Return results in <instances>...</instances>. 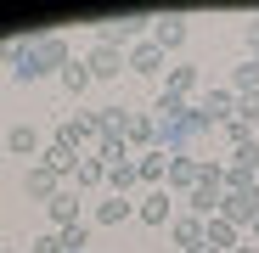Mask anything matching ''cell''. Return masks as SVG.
Returning a JSON list of instances; mask_svg holds the SVG:
<instances>
[{"label":"cell","mask_w":259,"mask_h":253,"mask_svg":"<svg viewBox=\"0 0 259 253\" xmlns=\"http://www.w3.org/2000/svg\"><path fill=\"white\" fill-rule=\"evenodd\" d=\"M152 124H158V146H169V152H186L197 135H203V118H197V107H186V102H175V96H163L158 90V102H152Z\"/></svg>","instance_id":"6da1fadb"},{"label":"cell","mask_w":259,"mask_h":253,"mask_svg":"<svg viewBox=\"0 0 259 253\" xmlns=\"http://www.w3.org/2000/svg\"><path fill=\"white\" fill-rule=\"evenodd\" d=\"M147 23H152V17H141V12L107 17V23L96 28V39H102V45H113V51H124V45H136V39H147Z\"/></svg>","instance_id":"7a4b0ae2"},{"label":"cell","mask_w":259,"mask_h":253,"mask_svg":"<svg viewBox=\"0 0 259 253\" xmlns=\"http://www.w3.org/2000/svg\"><path fill=\"white\" fill-rule=\"evenodd\" d=\"M57 141L62 146H84V141H102V113H79V118H62L57 124Z\"/></svg>","instance_id":"3957f363"},{"label":"cell","mask_w":259,"mask_h":253,"mask_svg":"<svg viewBox=\"0 0 259 253\" xmlns=\"http://www.w3.org/2000/svg\"><path fill=\"white\" fill-rule=\"evenodd\" d=\"M197 118H203V130H214V124H231L237 118V90L226 84V90H208L197 102Z\"/></svg>","instance_id":"277c9868"},{"label":"cell","mask_w":259,"mask_h":253,"mask_svg":"<svg viewBox=\"0 0 259 253\" xmlns=\"http://www.w3.org/2000/svg\"><path fill=\"white\" fill-rule=\"evenodd\" d=\"M28 57L39 62V73H51V68H68L73 57H68V39L62 34H39L34 45H28Z\"/></svg>","instance_id":"5b68a950"},{"label":"cell","mask_w":259,"mask_h":253,"mask_svg":"<svg viewBox=\"0 0 259 253\" xmlns=\"http://www.w3.org/2000/svg\"><path fill=\"white\" fill-rule=\"evenodd\" d=\"M84 68H91V79H118L130 62H124V51H113V45H102V39H96V45L84 51Z\"/></svg>","instance_id":"8992f818"},{"label":"cell","mask_w":259,"mask_h":253,"mask_svg":"<svg viewBox=\"0 0 259 253\" xmlns=\"http://www.w3.org/2000/svg\"><path fill=\"white\" fill-rule=\"evenodd\" d=\"M57 191H62V186H57V175H51L46 163H28V169H23V197H28V203H51Z\"/></svg>","instance_id":"52a82bcc"},{"label":"cell","mask_w":259,"mask_h":253,"mask_svg":"<svg viewBox=\"0 0 259 253\" xmlns=\"http://www.w3.org/2000/svg\"><path fill=\"white\" fill-rule=\"evenodd\" d=\"M163 57H169V51H163V45H152V39H136V45L124 51V62L136 68L141 79H152V73H163Z\"/></svg>","instance_id":"ba28073f"},{"label":"cell","mask_w":259,"mask_h":253,"mask_svg":"<svg viewBox=\"0 0 259 253\" xmlns=\"http://www.w3.org/2000/svg\"><path fill=\"white\" fill-rule=\"evenodd\" d=\"M253 214H259V191H226V203H220V220H231V225H253Z\"/></svg>","instance_id":"9c48e42d"},{"label":"cell","mask_w":259,"mask_h":253,"mask_svg":"<svg viewBox=\"0 0 259 253\" xmlns=\"http://www.w3.org/2000/svg\"><path fill=\"white\" fill-rule=\"evenodd\" d=\"M163 191H197V158L192 152H169V180Z\"/></svg>","instance_id":"30bf717a"},{"label":"cell","mask_w":259,"mask_h":253,"mask_svg":"<svg viewBox=\"0 0 259 253\" xmlns=\"http://www.w3.org/2000/svg\"><path fill=\"white\" fill-rule=\"evenodd\" d=\"M136 220L141 225H169V220H175V203H169V191L158 186V191H147L141 203H136Z\"/></svg>","instance_id":"8fae6325"},{"label":"cell","mask_w":259,"mask_h":253,"mask_svg":"<svg viewBox=\"0 0 259 253\" xmlns=\"http://www.w3.org/2000/svg\"><path fill=\"white\" fill-rule=\"evenodd\" d=\"M203 242L214 247V253H231V247H242V225H231V220H203Z\"/></svg>","instance_id":"7c38bea8"},{"label":"cell","mask_w":259,"mask_h":253,"mask_svg":"<svg viewBox=\"0 0 259 253\" xmlns=\"http://www.w3.org/2000/svg\"><path fill=\"white\" fill-rule=\"evenodd\" d=\"M6 146L17 158H34V152H46V135H39V124H12L6 130Z\"/></svg>","instance_id":"4fadbf2b"},{"label":"cell","mask_w":259,"mask_h":253,"mask_svg":"<svg viewBox=\"0 0 259 253\" xmlns=\"http://www.w3.org/2000/svg\"><path fill=\"white\" fill-rule=\"evenodd\" d=\"M152 45L181 51V45H186V17H152Z\"/></svg>","instance_id":"5bb4252c"},{"label":"cell","mask_w":259,"mask_h":253,"mask_svg":"<svg viewBox=\"0 0 259 253\" xmlns=\"http://www.w3.org/2000/svg\"><path fill=\"white\" fill-rule=\"evenodd\" d=\"M169 242L192 253V247L203 242V220H197V214H175V220H169Z\"/></svg>","instance_id":"9a60e30c"},{"label":"cell","mask_w":259,"mask_h":253,"mask_svg":"<svg viewBox=\"0 0 259 253\" xmlns=\"http://www.w3.org/2000/svg\"><path fill=\"white\" fill-rule=\"evenodd\" d=\"M136 175L158 191V186L169 180V152H141V158H136Z\"/></svg>","instance_id":"2e32d148"},{"label":"cell","mask_w":259,"mask_h":253,"mask_svg":"<svg viewBox=\"0 0 259 253\" xmlns=\"http://www.w3.org/2000/svg\"><path fill=\"white\" fill-rule=\"evenodd\" d=\"M46 208H51L57 231H62V225H79V191H73V186H62V191H57V197H51Z\"/></svg>","instance_id":"e0dca14e"},{"label":"cell","mask_w":259,"mask_h":253,"mask_svg":"<svg viewBox=\"0 0 259 253\" xmlns=\"http://www.w3.org/2000/svg\"><path fill=\"white\" fill-rule=\"evenodd\" d=\"M39 163H46L51 175H73V169H79V152H73V146H62V141H51L46 152H39Z\"/></svg>","instance_id":"ac0fdd59"},{"label":"cell","mask_w":259,"mask_h":253,"mask_svg":"<svg viewBox=\"0 0 259 253\" xmlns=\"http://www.w3.org/2000/svg\"><path fill=\"white\" fill-rule=\"evenodd\" d=\"M124 141H130V146H147V141H158V124H152L147 113H124Z\"/></svg>","instance_id":"d6986e66"},{"label":"cell","mask_w":259,"mask_h":253,"mask_svg":"<svg viewBox=\"0 0 259 253\" xmlns=\"http://www.w3.org/2000/svg\"><path fill=\"white\" fill-rule=\"evenodd\" d=\"M68 180H73V191H91V186L107 180V163H102V158H79V169H73Z\"/></svg>","instance_id":"ffe728a7"},{"label":"cell","mask_w":259,"mask_h":253,"mask_svg":"<svg viewBox=\"0 0 259 253\" xmlns=\"http://www.w3.org/2000/svg\"><path fill=\"white\" fill-rule=\"evenodd\" d=\"M197 90V68L192 62H181V68H169V84H163V96H175V102H186Z\"/></svg>","instance_id":"44dd1931"},{"label":"cell","mask_w":259,"mask_h":253,"mask_svg":"<svg viewBox=\"0 0 259 253\" xmlns=\"http://www.w3.org/2000/svg\"><path fill=\"white\" fill-rule=\"evenodd\" d=\"M186 203H192V214H197V220H214V214H220V203H226V191L197 186V191H186Z\"/></svg>","instance_id":"7402d4cb"},{"label":"cell","mask_w":259,"mask_h":253,"mask_svg":"<svg viewBox=\"0 0 259 253\" xmlns=\"http://www.w3.org/2000/svg\"><path fill=\"white\" fill-rule=\"evenodd\" d=\"M124 220H136V203H130V197H107L96 208V225H124Z\"/></svg>","instance_id":"603a6c76"},{"label":"cell","mask_w":259,"mask_h":253,"mask_svg":"<svg viewBox=\"0 0 259 253\" xmlns=\"http://www.w3.org/2000/svg\"><path fill=\"white\" fill-rule=\"evenodd\" d=\"M62 90H68V96H84V90H91V68H84V57H73V62L62 68Z\"/></svg>","instance_id":"cb8c5ba5"},{"label":"cell","mask_w":259,"mask_h":253,"mask_svg":"<svg viewBox=\"0 0 259 253\" xmlns=\"http://www.w3.org/2000/svg\"><path fill=\"white\" fill-rule=\"evenodd\" d=\"M57 242H62V253H91V225H84V220L79 225H62Z\"/></svg>","instance_id":"d4e9b609"},{"label":"cell","mask_w":259,"mask_h":253,"mask_svg":"<svg viewBox=\"0 0 259 253\" xmlns=\"http://www.w3.org/2000/svg\"><path fill=\"white\" fill-rule=\"evenodd\" d=\"M141 175H136V158L130 163H118V169H107V186H113V197H130V186H136Z\"/></svg>","instance_id":"484cf974"},{"label":"cell","mask_w":259,"mask_h":253,"mask_svg":"<svg viewBox=\"0 0 259 253\" xmlns=\"http://www.w3.org/2000/svg\"><path fill=\"white\" fill-rule=\"evenodd\" d=\"M231 90H237V96H253V90H259V62H253V57L231 73Z\"/></svg>","instance_id":"4316f807"},{"label":"cell","mask_w":259,"mask_h":253,"mask_svg":"<svg viewBox=\"0 0 259 253\" xmlns=\"http://www.w3.org/2000/svg\"><path fill=\"white\" fill-rule=\"evenodd\" d=\"M96 158H102L107 169H118V163H130V152H124V141H113V135H102V141H96Z\"/></svg>","instance_id":"83f0119b"},{"label":"cell","mask_w":259,"mask_h":253,"mask_svg":"<svg viewBox=\"0 0 259 253\" xmlns=\"http://www.w3.org/2000/svg\"><path fill=\"white\" fill-rule=\"evenodd\" d=\"M226 191H259L253 169H237V163H226Z\"/></svg>","instance_id":"f1b7e54d"},{"label":"cell","mask_w":259,"mask_h":253,"mask_svg":"<svg viewBox=\"0 0 259 253\" xmlns=\"http://www.w3.org/2000/svg\"><path fill=\"white\" fill-rule=\"evenodd\" d=\"M237 124L259 130V90H253V96H237Z\"/></svg>","instance_id":"f546056e"},{"label":"cell","mask_w":259,"mask_h":253,"mask_svg":"<svg viewBox=\"0 0 259 253\" xmlns=\"http://www.w3.org/2000/svg\"><path fill=\"white\" fill-rule=\"evenodd\" d=\"M220 135H226V141H231V152H237V146H248V141H253V130H248V124H237V118H231V124H220Z\"/></svg>","instance_id":"4dcf8cb0"},{"label":"cell","mask_w":259,"mask_h":253,"mask_svg":"<svg viewBox=\"0 0 259 253\" xmlns=\"http://www.w3.org/2000/svg\"><path fill=\"white\" fill-rule=\"evenodd\" d=\"M231 163H237V169H259V135H253L248 146H237V152H231Z\"/></svg>","instance_id":"1f68e13d"},{"label":"cell","mask_w":259,"mask_h":253,"mask_svg":"<svg viewBox=\"0 0 259 253\" xmlns=\"http://www.w3.org/2000/svg\"><path fill=\"white\" fill-rule=\"evenodd\" d=\"M12 73H17V84H34V79H46V73H39V62H34V57H23V62H17Z\"/></svg>","instance_id":"d6a6232c"},{"label":"cell","mask_w":259,"mask_h":253,"mask_svg":"<svg viewBox=\"0 0 259 253\" xmlns=\"http://www.w3.org/2000/svg\"><path fill=\"white\" fill-rule=\"evenodd\" d=\"M23 57H28L23 39H0V62H23Z\"/></svg>","instance_id":"836d02e7"},{"label":"cell","mask_w":259,"mask_h":253,"mask_svg":"<svg viewBox=\"0 0 259 253\" xmlns=\"http://www.w3.org/2000/svg\"><path fill=\"white\" fill-rule=\"evenodd\" d=\"M34 253H62V242H57V231H46V236H34Z\"/></svg>","instance_id":"e575fe53"},{"label":"cell","mask_w":259,"mask_h":253,"mask_svg":"<svg viewBox=\"0 0 259 253\" xmlns=\"http://www.w3.org/2000/svg\"><path fill=\"white\" fill-rule=\"evenodd\" d=\"M242 34H248V51H259V17H248V28H242Z\"/></svg>","instance_id":"d590c367"},{"label":"cell","mask_w":259,"mask_h":253,"mask_svg":"<svg viewBox=\"0 0 259 253\" xmlns=\"http://www.w3.org/2000/svg\"><path fill=\"white\" fill-rule=\"evenodd\" d=\"M231 253H259V242H242V247H231Z\"/></svg>","instance_id":"8d00e7d4"},{"label":"cell","mask_w":259,"mask_h":253,"mask_svg":"<svg viewBox=\"0 0 259 253\" xmlns=\"http://www.w3.org/2000/svg\"><path fill=\"white\" fill-rule=\"evenodd\" d=\"M248 231H253V236H259V214H253V225H248Z\"/></svg>","instance_id":"74e56055"},{"label":"cell","mask_w":259,"mask_h":253,"mask_svg":"<svg viewBox=\"0 0 259 253\" xmlns=\"http://www.w3.org/2000/svg\"><path fill=\"white\" fill-rule=\"evenodd\" d=\"M0 253H17V247H0Z\"/></svg>","instance_id":"f35d334b"},{"label":"cell","mask_w":259,"mask_h":253,"mask_svg":"<svg viewBox=\"0 0 259 253\" xmlns=\"http://www.w3.org/2000/svg\"><path fill=\"white\" fill-rule=\"evenodd\" d=\"M253 62H259V51H253Z\"/></svg>","instance_id":"ab89813d"}]
</instances>
